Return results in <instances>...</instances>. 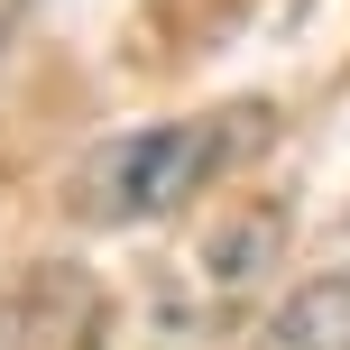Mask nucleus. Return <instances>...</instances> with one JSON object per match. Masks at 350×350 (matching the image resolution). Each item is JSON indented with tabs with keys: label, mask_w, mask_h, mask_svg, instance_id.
<instances>
[{
	"label": "nucleus",
	"mask_w": 350,
	"mask_h": 350,
	"mask_svg": "<svg viewBox=\"0 0 350 350\" xmlns=\"http://www.w3.org/2000/svg\"><path fill=\"white\" fill-rule=\"evenodd\" d=\"M240 120L249 111H221V120H148V129H120V139H102L83 166H74L65 203L83 212V221H157V212H175L185 193H203L212 175H221V157L240 148Z\"/></svg>",
	"instance_id": "obj_1"
},
{
	"label": "nucleus",
	"mask_w": 350,
	"mask_h": 350,
	"mask_svg": "<svg viewBox=\"0 0 350 350\" xmlns=\"http://www.w3.org/2000/svg\"><path fill=\"white\" fill-rule=\"evenodd\" d=\"M102 332H111V295L83 267L46 258L0 277V350H102Z\"/></svg>",
	"instance_id": "obj_2"
},
{
	"label": "nucleus",
	"mask_w": 350,
	"mask_h": 350,
	"mask_svg": "<svg viewBox=\"0 0 350 350\" xmlns=\"http://www.w3.org/2000/svg\"><path fill=\"white\" fill-rule=\"evenodd\" d=\"M258 350H350V267L295 286V295L258 323Z\"/></svg>",
	"instance_id": "obj_3"
},
{
	"label": "nucleus",
	"mask_w": 350,
	"mask_h": 350,
	"mask_svg": "<svg viewBox=\"0 0 350 350\" xmlns=\"http://www.w3.org/2000/svg\"><path fill=\"white\" fill-rule=\"evenodd\" d=\"M18 18H28V0H0V46L18 37Z\"/></svg>",
	"instance_id": "obj_4"
}]
</instances>
